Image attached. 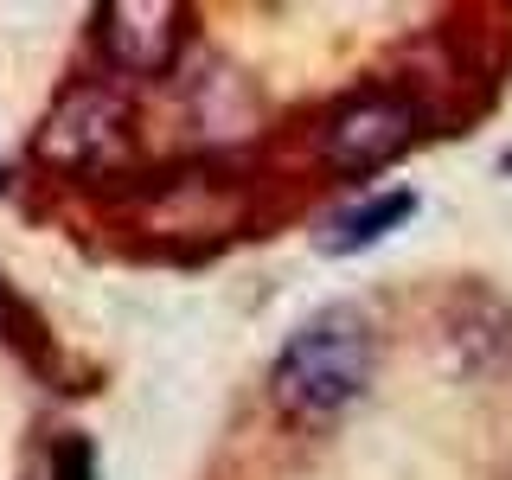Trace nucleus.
I'll list each match as a JSON object with an SVG mask.
<instances>
[{"label": "nucleus", "mask_w": 512, "mask_h": 480, "mask_svg": "<svg viewBox=\"0 0 512 480\" xmlns=\"http://www.w3.org/2000/svg\"><path fill=\"white\" fill-rule=\"evenodd\" d=\"M378 378V327L365 308L333 301V308L308 314L288 333L276 359V404L288 416H340L352 397H365V384Z\"/></svg>", "instance_id": "nucleus-1"}, {"label": "nucleus", "mask_w": 512, "mask_h": 480, "mask_svg": "<svg viewBox=\"0 0 512 480\" xmlns=\"http://www.w3.org/2000/svg\"><path fill=\"white\" fill-rule=\"evenodd\" d=\"M416 135H423V109H416L410 96L359 90L352 103L333 109V122H327V160L340 173H359V180H365V173L391 167Z\"/></svg>", "instance_id": "nucleus-2"}, {"label": "nucleus", "mask_w": 512, "mask_h": 480, "mask_svg": "<svg viewBox=\"0 0 512 480\" xmlns=\"http://www.w3.org/2000/svg\"><path fill=\"white\" fill-rule=\"evenodd\" d=\"M122 122L128 116H122L116 90H77V96H64V109L45 122L39 154L64 160V167H96V160L122 141Z\"/></svg>", "instance_id": "nucleus-3"}, {"label": "nucleus", "mask_w": 512, "mask_h": 480, "mask_svg": "<svg viewBox=\"0 0 512 480\" xmlns=\"http://www.w3.org/2000/svg\"><path fill=\"white\" fill-rule=\"evenodd\" d=\"M103 45L128 71H160L173 58V45H180V7H109Z\"/></svg>", "instance_id": "nucleus-4"}, {"label": "nucleus", "mask_w": 512, "mask_h": 480, "mask_svg": "<svg viewBox=\"0 0 512 480\" xmlns=\"http://www.w3.org/2000/svg\"><path fill=\"white\" fill-rule=\"evenodd\" d=\"M404 218H416V192L410 186H391V192H372V199L346 205L340 218H327V231H320L314 244L327 250V256H352V250L384 244V237H391Z\"/></svg>", "instance_id": "nucleus-5"}, {"label": "nucleus", "mask_w": 512, "mask_h": 480, "mask_svg": "<svg viewBox=\"0 0 512 480\" xmlns=\"http://www.w3.org/2000/svg\"><path fill=\"white\" fill-rule=\"evenodd\" d=\"M52 480H96V448L84 436H64L52 448Z\"/></svg>", "instance_id": "nucleus-6"}]
</instances>
